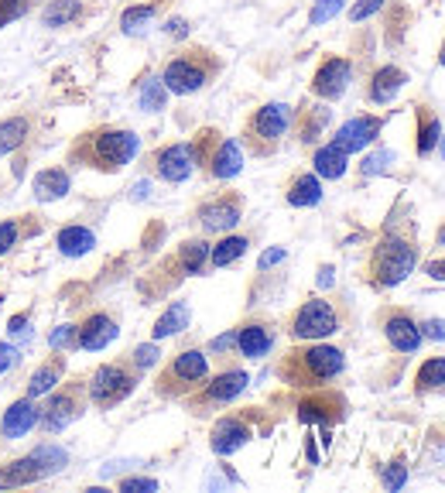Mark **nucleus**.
<instances>
[{
    "instance_id": "obj_1",
    "label": "nucleus",
    "mask_w": 445,
    "mask_h": 493,
    "mask_svg": "<svg viewBox=\"0 0 445 493\" xmlns=\"http://www.w3.org/2000/svg\"><path fill=\"white\" fill-rule=\"evenodd\" d=\"M343 367H347L343 350L315 340L309 346L291 350L288 357L281 360V377L288 380L291 387H322L326 380L339 377Z\"/></svg>"
},
{
    "instance_id": "obj_41",
    "label": "nucleus",
    "mask_w": 445,
    "mask_h": 493,
    "mask_svg": "<svg viewBox=\"0 0 445 493\" xmlns=\"http://www.w3.org/2000/svg\"><path fill=\"white\" fill-rule=\"evenodd\" d=\"M7 336L11 340H31V316L28 312H21V316H11V323H7Z\"/></svg>"
},
{
    "instance_id": "obj_24",
    "label": "nucleus",
    "mask_w": 445,
    "mask_h": 493,
    "mask_svg": "<svg viewBox=\"0 0 445 493\" xmlns=\"http://www.w3.org/2000/svg\"><path fill=\"white\" fill-rule=\"evenodd\" d=\"M405 82L407 76L398 65H384V69H377L373 79H370V99H373V103H390L394 96L401 93Z\"/></svg>"
},
{
    "instance_id": "obj_25",
    "label": "nucleus",
    "mask_w": 445,
    "mask_h": 493,
    "mask_svg": "<svg viewBox=\"0 0 445 493\" xmlns=\"http://www.w3.org/2000/svg\"><path fill=\"white\" fill-rule=\"evenodd\" d=\"M56 246L65 257H82V254H90L97 246V237H93V229L86 227H62L56 237Z\"/></svg>"
},
{
    "instance_id": "obj_21",
    "label": "nucleus",
    "mask_w": 445,
    "mask_h": 493,
    "mask_svg": "<svg viewBox=\"0 0 445 493\" xmlns=\"http://www.w3.org/2000/svg\"><path fill=\"white\" fill-rule=\"evenodd\" d=\"M35 199L39 203H56V199H62V195H69V189H73V178H69V169H62V165H56V169H45L35 175Z\"/></svg>"
},
{
    "instance_id": "obj_7",
    "label": "nucleus",
    "mask_w": 445,
    "mask_h": 493,
    "mask_svg": "<svg viewBox=\"0 0 445 493\" xmlns=\"http://www.w3.org/2000/svg\"><path fill=\"white\" fill-rule=\"evenodd\" d=\"M202 52H193V56H178L172 58L168 65H165V90L175 96H189L195 90H202L206 82H210V69H206V62H202Z\"/></svg>"
},
{
    "instance_id": "obj_16",
    "label": "nucleus",
    "mask_w": 445,
    "mask_h": 493,
    "mask_svg": "<svg viewBox=\"0 0 445 493\" xmlns=\"http://www.w3.org/2000/svg\"><path fill=\"white\" fill-rule=\"evenodd\" d=\"M116 336H120V329H116L114 319L107 312H93L86 323L79 325V350L97 353V350H107Z\"/></svg>"
},
{
    "instance_id": "obj_33",
    "label": "nucleus",
    "mask_w": 445,
    "mask_h": 493,
    "mask_svg": "<svg viewBox=\"0 0 445 493\" xmlns=\"http://www.w3.org/2000/svg\"><path fill=\"white\" fill-rule=\"evenodd\" d=\"M79 11H82V4H79V0H52V4L41 11V21H45L48 28H62V24L76 21Z\"/></svg>"
},
{
    "instance_id": "obj_30",
    "label": "nucleus",
    "mask_w": 445,
    "mask_h": 493,
    "mask_svg": "<svg viewBox=\"0 0 445 493\" xmlns=\"http://www.w3.org/2000/svg\"><path fill=\"white\" fill-rule=\"evenodd\" d=\"M206 261H210V244L206 240H185L178 246V267L185 274H202Z\"/></svg>"
},
{
    "instance_id": "obj_47",
    "label": "nucleus",
    "mask_w": 445,
    "mask_h": 493,
    "mask_svg": "<svg viewBox=\"0 0 445 493\" xmlns=\"http://www.w3.org/2000/svg\"><path fill=\"white\" fill-rule=\"evenodd\" d=\"M394 161V151H377L370 154L367 161H364V175H377V171H384Z\"/></svg>"
},
{
    "instance_id": "obj_23",
    "label": "nucleus",
    "mask_w": 445,
    "mask_h": 493,
    "mask_svg": "<svg viewBox=\"0 0 445 493\" xmlns=\"http://www.w3.org/2000/svg\"><path fill=\"white\" fill-rule=\"evenodd\" d=\"M288 206L295 209H309V206H319V199H322V182H319V175L315 171H305V175H295L288 186Z\"/></svg>"
},
{
    "instance_id": "obj_53",
    "label": "nucleus",
    "mask_w": 445,
    "mask_h": 493,
    "mask_svg": "<svg viewBox=\"0 0 445 493\" xmlns=\"http://www.w3.org/2000/svg\"><path fill=\"white\" fill-rule=\"evenodd\" d=\"M165 31H168L172 39H185V35H189V24H185L182 18H172L168 24H165Z\"/></svg>"
},
{
    "instance_id": "obj_31",
    "label": "nucleus",
    "mask_w": 445,
    "mask_h": 493,
    "mask_svg": "<svg viewBox=\"0 0 445 493\" xmlns=\"http://www.w3.org/2000/svg\"><path fill=\"white\" fill-rule=\"evenodd\" d=\"M24 137H28V117H7L0 124V158L11 154L14 148H21Z\"/></svg>"
},
{
    "instance_id": "obj_38",
    "label": "nucleus",
    "mask_w": 445,
    "mask_h": 493,
    "mask_svg": "<svg viewBox=\"0 0 445 493\" xmlns=\"http://www.w3.org/2000/svg\"><path fill=\"white\" fill-rule=\"evenodd\" d=\"M48 342H52V350H76L79 346V325H58V329H52Z\"/></svg>"
},
{
    "instance_id": "obj_51",
    "label": "nucleus",
    "mask_w": 445,
    "mask_h": 493,
    "mask_svg": "<svg viewBox=\"0 0 445 493\" xmlns=\"http://www.w3.org/2000/svg\"><path fill=\"white\" fill-rule=\"evenodd\" d=\"M230 346H236V333H223V336H216L213 342H210V350H213V353H227V350H230Z\"/></svg>"
},
{
    "instance_id": "obj_36",
    "label": "nucleus",
    "mask_w": 445,
    "mask_h": 493,
    "mask_svg": "<svg viewBox=\"0 0 445 493\" xmlns=\"http://www.w3.org/2000/svg\"><path fill=\"white\" fill-rule=\"evenodd\" d=\"M158 14V4H141V7H127L124 14H120V28L127 31V35H134V31H141L148 21Z\"/></svg>"
},
{
    "instance_id": "obj_46",
    "label": "nucleus",
    "mask_w": 445,
    "mask_h": 493,
    "mask_svg": "<svg viewBox=\"0 0 445 493\" xmlns=\"http://www.w3.org/2000/svg\"><path fill=\"white\" fill-rule=\"evenodd\" d=\"M28 11V0H0V24L21 18Z\"/></svg>"
},
{
    "instance_id": "obj_48",
    "label": "nucleus",
    "mask_w": 445,
    "mask_h": 493,
    "mask_svg": "<svg viewBox=\"0 0 445 493\" xmlns=\"http://www.w3.org/2000/svg\"><path fill=\"white\" fill-rule=\"evenodd\" d=\"M14 363H18V346H11V342H0V374H7Z\"/></svg>"
},
{
    "instance_id": "obj_5",
    "label": "nucleus",
    "mask_w": 445,
    "mask_h": 493,
    "mask_svg": "<svg viewBox=\"0 0 445 493\" xmlns=\"http://www.w3.org/2000/svg\"><path fill=\"white\" fill-rule=\"evenodd\" d=\"M288 333L302 342L326 340V336H332V333H339V316H336L332 302H326V298H309V302L291 316Z\"/></svg>"
},
{
    "instance_id": "obj_29",
    "label": "nucleus",
    "mask_w": 445,
    "mask_h": 493,
    "mask_svg": "<svg viewBox=\"0 0 445 493\" xmlns=\"http://www.w3.org/2000/svg\"><path fill=\"white\" fill-rule=\"evenodd\" d=\"M247 237H223L216 246H210V264L213 267H230L233 261H240L247 254Z\"/></svg>"
},
{
    "instance_id": "obj_13",
    "label": "nucleus",
    "mask_w": 445,
    "mask_h": 493,
    "mask_svg": "<svg viewBox=\"0 0 445 493\" xmlns=\"http://www.w3.org/2000/svg\"><path fill=\"white\" fill-rule=\"evenodd\" d=\"M377 134H381V117H353V120H347V124L336 131L332 144L343 148L347 154H356L364 151L367 144H373Z\"/></svg>"
},
{
    "instance_id": "obj_27",
    "label": "nucleus",
    "mask_w": 445,
    "mask_h": 493,
    "mask_svg": "<svg viewBox=\"0 0 445 493\" xmlns=\"http://www.w3.org/2000/svg\"><path fill=\"white\" fill-rule=\"evenodd\" d=\"M189 319H193L189 305H185V302H172L168 308H165V316H161V319L155 323V329H151V336H155V340L175 336V333H182V329L189 325Z\"/></svg>"
},
{
    "instance_id": "obj_43",
    "label": "nucleus",
    "mask_w": 445,
    "mask_h": 493,
    "mask_svg": "<svg viewBox=\"0 0 445 493\" xmlns=\"http://www.w3.org/2000/svg\"><path fill=\"white\" fill-rule=\"evenodd\" d=\"M158 357H161V353H158L155 342H144V346H137L134 350V367L137 370H148V367H155L158 363Z\"/></svg>"
},
{
    "instance_id": "obj_22",
    "label": "nucleus",
    "mask_w": 445,
    "mask_h": 493,
    "mask_svg": "<svg viewBox=\"0 0 445 493\" xmlns=\"http://www.w3.org/2000/svg\"><path fill=\"white\" fill-rule=\"evenodd\" d=\"M244 171V151H240V144L227 137V141H219V148L210 154V175L213 178H233V175H240Z\"/></svg>"
},
{
    "instance_id": "obj_12",
    "label": "nucleus",
    "mask_w": 445,
    "mask_h": 493,
    "mask_svg": "<svg viewBox=\"0 0 445 493\" xmlns=\"http://www.w3.org/2000/svg\"><path fill=\"white\" fill-rule=\"evenodd\" d=\"M349 79H353V65L347 58H326L319 65V73L312 79V93L322 96V99H339L347 93Z\"/></svg>"
},
{
    "instance_id": "obj_35",
    "label": "nucleus",
    "mask_w": 445,
    "mask_h": 493,
    "mask_svg": "<svg viewBox=\"0 0 445 493\" xmlns=\"http://www.w3.org/2000/svg\"><path fill=\"white\" fill-rule=\"evenodd\" d=\"M165 99H168V90H165V82H161V79H148V82L141 86V96H137L141 110H148V114L165 110Z\"/></svg>"
},
{
    "instance_id": "obj_17",
    "label": "nucleus",
    "mask_w": 445,
    "mask_h": 493,
    "mask_svg": "<svg viewBox=\"0 0 445 493\" xmlns=\"http://www.w3.org/2000/svg\"><path fill=\"white\" fill-rule=\"evenodd\" d=\"M35 425H39V408H35V401L21 398L4 411V418H0V436L21 438V436H28Z\"/></svg>"
},
{
    "instance_id": "obj_4",
    "label": "nucleus",
    "mask_w": 445,
    "mask_h": 493,
    "mask_svg": "<svg viewBox=\"0 0 445 493\" xmlns=\"http://www.w3.org/2000/svg\"><path fill=\"white\" fill-rule=\"evenodd\" d=\"M206 377H210V360H206V353H202V350H185V353H178V357L168 363V370L161 374V380H158V394H165V398L189 394V391L199 387Z\"/></svg>"
},
{
    "instance_id": "obj_8",
    "label": "nucleus",
    "mask_w": 445,
    "mask_h": 493,
    "mask_svg": "<svg viewBox=\"0 0 445 493\" xmlns=\"http://www.w3.org/2000/svg\"><path fill=\"white\" fill-rule=\"evenodd\" d=\"M288 124H291L288 103H268V107H261V110L251 117V137L257 141L261 151H268V148H274V144L285 137Z\"/></svg>"
},
{
    "instance_id": "obj_32",
    "label": "nucleus",
    "mask_w": 445,
    "mask_h": 493,
    "mask_svg": "<svg viewBox=\"0 0 445 493\" xmlns=\"http://www.w3.org/2000/svg\"><path fill=\"white\" fill-rule=\"evenodd\" d=\"M336 401L343 398H312V401H302L298 404V421H305V425H329V421H336L339 415H329V404H336Z\"/></svg>"
},
{
    "instance_id": "obj_44",
    "label": "nucleus",
    "mask_w": 445,
    "mask_h": 493,
    "mask_svg": "<svg viewBox=\"0 0 445 493\" xmlns=\"http://www.w3.org/2000/svg\"><path fill=\"white\" fill-rule=\"evenodd\" d=\"M384 7V0H356L353 7H349V21H367L370 14H377Z\"/></svg>"
},
{
    "instance_id": "obj_11",
    "label": "nucleus",
    "mask_w": 445,
    "mask_h": 493,
    "mask_svg": "<svg viewBox=\"0 0 445 493\" xmlns=\"http://www.w3.org/2000/svg\"><path fill=\"white\" fill-rule=\"evenodd\" d=\"M79 415H82V404H79L76 391H48V401L39 411V421L45 432H62Z\"/></svg>"
},
{
    "instance_id": "obj_54",
    "label": "nucleus",
    "mask_w": 445,
    "mask_h": 493,
    "mask_svg": "<svg viewBox=\"0 0 445 493\" xmlns=\"http://www.w3.org/2000/svg\"><path fill=\"white\" fill-rule=\"evenodd\" d=\"M425 274L432 278V281H445V261H432V264H425Z\"/></svg>"
},
{
    "instance_id": "obj_49",
    "label": "nucleus",
    "mask_w": 445,
    "mask_h": 493,
    "mask_svg": "<svg viewBox=\"0 0 445 493\" xmlns=\"http://www.w3.org/2000/svg\"><path fill=\"white\" fill-rule=\"evenodd\" d=\"M120 490H127V493H134V490H158V483L155 480H144V476H134V480H124L120 483Z\"/></svg>"
},
{
    "instance_id": "obj_20",
    "label": "nucleus",
    "mask_w": 445,
    "mask_h": 493,
    "mask_svg": "<svg viewBox=\"0 0 445 493\" xmlns=\"http://www.w3.org/2000/svg\"><path fill=\"white\" fill-rule=\"evenodd\" d=\"M247 384H251V377H247L244 370H223L219 377H213L206 384V394H202V398L210 401V404H227V401L240 398V394L247 391Z\"/></svg>"
},
{
    "instance_id": "obj_2",
    "label": "nucleus",
    "mask_w": 445,
    "mask_h": 493,
    "mask_svg": "<svg viewBox=\"0 0 445 493\" xmlns=\"http://www.w3.org/2000/svg\"><path fill=\"white\" fill-rule=\"evenodd\" d=\"M137 148H141V141H137L134 131H114V127H107V131L86 134V137L79 141L76 161L99 171H120L127 161H134Z\"/></svg>"
},
{
    "instance_id": "obj_52",
    "label": "nucleus",
    "mask_w": 445,
    "mask_h": 493,
    "mask_svg": "<svg viewBox=\"0 0 445 493\" xmlns=\"http://www.w3.org/2000/svg\"><path fill=\"white\" fill-rule=\"evenodd\" d=\"M285 261V250L281 246H274V250H268V254H261V271H268V267H274V264H281Z\"/></svg>"
},
{
    "instance_id": "obj_9",
    "label": "nucleus",
    "mask_w": 445,
    "mask_h": 493,
    "mask_svg": "<svg viewBox=\"0 0 445 493\" xmlns=\"http://www.w3.org/2000/svg\"><path fill=\"white\" fill-rule=\"evenodd\" d=\"M240 216H244V199L236 192H227V195H219L199 209V223L206 233H230L240 223Z\"/></svg>"
},
{
    "instance_id": "obj_6",
    "label": "nucleus",
    "mask_w": 445,
    "mask_h": 493,
    "mask_svg": "<svg viewBox=\"0 0 445 493\" xmlns=\"http://www.w3.org/2000/svg\"><path fill=\"white\" fill-rule=\"evenodd\" d=\"M134 384L137 377L131 370H124L120 363H103L90 377V398H93L97 408H116L120 401L134 394Z\"/></svg>"
},
{
    "instance_id": "obj_28",
    "label": "nucleus",
    "mask_w": 445,
    "mask_h": 493,
    "mask_svg": "<svg viewBox=\"0 0 445 493\" xmlns=\"http://www.w3.org/2000/svg\"><path fill=\"white\" fill-rule=\"evenodd\" d=\"M58 380H62V360L41 363L39 370L31 374V380H28V398H41V394L56 391Z\"/></svg>"
},
{
    "instance_id": "obj_3",
    "label": "nucleus",
    "mask_w": 445,
    "mask_h": 493,
    "mask_svg": "<svg viewBox=\"0 0 445 493\" xmlns=\"http://www.w3.org/2000/svg\"><path fill=\"white\" fill-rule=\"evenodd\" d=\"M415 264H418L415 246L407 244V240L388 237V240H381V244H377L373 257H370V281H373L377 288L401 285L407 274L415 271Z\"/></svg>"
},
{
    "instance_id": "obj_15",
    "label": "nucleus",
    "mask_w": 445,
    "mask_h": 493,
    "mask_svg": "<svg viewBox=\"0 0 445 493\" xmlns=\"http://www.w3.org/2000/svg\"><path fill=\"white\" fill-rule=\"evenodd\" d=\"M384 336L398 353H415L422 346V325L415 323L407 312H390L384 319Z\"/></svg>"
},
{
    "instance_id": "obj_42",
    "label": "nucleus",
    "mask_w": 445,
    "mask_h": 493,
    "mask_svg": "<svg viewBox=\"0 0 445 493\" xmlns=\"http://www.w3.org/2000/svg\"><path fill=\"white\" fill-rule=\"evenodd\" d=\"M326 124H329V110L315 107V114H309V120H305V127H302V141H315V134L322 131Z\"/></svg>"
},
{
    "instance_id": "obj_55",
    "label": "nucleus",
    "mask_w": 445,
    "mask_h": 493,
    "mask_svg": "<svg viewBox=\"0 0 445 493\" xmlns=\"http://www.w3.org/2000/svg\"><path fill=\"white\" fill-rule=\"evenodd\" d=\"M319 285H322V288L332 285V267H322V271H319Z\"/></svg>"
},
{
    "instance_id": "obj_50",
    "label": "nucleus",
    "mask_w": 445,
    "mask_h": 493,
    "mask_svg": "<svg viewBox=\"0 0 445 493\" xmlns=\"http://www.w3.org/2000/svg\"><path fill=\"white\" fill-rule=\"evenodd\" d=\"M425 333L422 336H428V340H439V342H445V323L442 319H428L425 325H422Z\"/></svg>"
},
{
    "instance_id": "obj_40",
    "label": "nucleus",
    "mask_w": 445,
    "mask_h": 493,
    "mask_svg": "<svg viewBox=\"0 0 445 493\" xmlns=\"http://www.w3.org/2000/svg\"><path fill=\"white\" fill-rule=\"evenodd\" d=\"M339 11H343V0H319V4L312 7L309 21H312V24H326V21L336 18Z\"/></svg>"
},
{
    "instance_id": "obj_34",
    "label": "nucleus",
    "mask_w": 445,
    "mask_h": 493,
    "mask_svg": "<svg viewBox=\"0 0 445 493\" xmlns=\"http://www.w3.org/2000/svg\"><path fill=\"white\" fill-rule=\"evenodd\" d=\"M422 127H418V154L428 158V154L435 151V144L442 141V124H439V117H432L422 110Z\"/></svg>"
},
{
    "instance_id": "obj_56",
    "label": "nucleus",
    "mask_w": 445,
    "mask_h": 493,
    "mask_svg": "<svg viewBox=\"0 0 445 493\" xmlns=\"http://www.w3.org/2000/svg\"><path fill=\"white\" fill-rule=\"evenodd\" d=\"M439 244H442V246H445V227H442V229H439Z\"/></svg>"
},
{
    "instance_id": "obj_18",
    "label": "nucleus",
    "mask_w": 445,
    "mask_h": 493,
    "mask_svg": "<svg viewBox=\"0 0 445 493\" xmlns=\"http://www.w3.org/2000/svg\"><path fill=\"white\" fill-rule=\"evenodd\" d=\"M274 346V329L264 323H247L236 329V350L244 353V357H251V360H261V357H268Z\"/></svg>"
},
{
    "instance_id": "obj_37",
    "label": "nucleus",
    "mask_w": 445,
    "mask_h": 493,
    "mask_svg": "<svg viewBox=\"0 0 445 493\" xmlns=\"http://www.w3.org/2000/svg\"><path fill=\"white\" fill-rule=\"evenodd\" d=\"M418 391H432V387H442L445 384V357H435V360H425L422 370H418Z\"/></svg>"
},
{
    "instance_id": "obj_26",
    "label": "nucleus",
    "mask_w": 445,
    "mask_h": 493,
    "mask_svg": "<svg viewBox=\"0 0 445 493\" xmlns=\"http://www.w3.org/2000/svg\"><path fill=\"white\" fill-rule=\"evenodd\" d=\"M312 165H315V175H319V178H343L349 169V154L343 151V148H336V144H326V148L315 151Z\"/></svg>"
},
{
    "instance_id": "obj_14",
    "label": "nucleus",
    "mask_w": 445,
    "mask_h": 493,
    "mask_svg": "<svg viewBox=\"0 0 445 493\" xmlns=\"http://www.w3.org/2000/svg\"><path fill=\"white\" fill-rule=\"evenodd\" d=\"M251 442V425L240 418H219L210 436V449L216 455H233L236 449H244Z\"/></svg>"
},
{
    "instance_id": "obj_19",
    "label": "nucleus",
    "mask_w": 445,
    "mask_h": 493,
    "mask_svg": "<svg viewBox=\"0 0 445 493\" xmlns=\"http://www.w3.org/2000/svg\"><path fill=\"white\" fill-rule=\"evenodd\" d=\"M41 476H48V470L41 466V459L35 453L14 459L7 466H0V490H11V487H24V483H35Z\"/></svg>"
},
{
    "instance_id": "obj_45",
    "label": "nucleus",
    "mask_w": 445,
    "mask_h": 493,
    "mask_svg": "<svg viewBox=\"0 0 445 493\" xmlns=\"http://www.w3.org/2000/svg\"><path fill=\"white\" fill-rule=\"evenodd\" d=\"M405 480H407V466H405V463H390L388 470H384V487H388V490L405 487Z\"/></svg>"
},
{
    "instance_id": "obj_10",
    "label": "nucleus",
    "mask_w": 445,
    "mask_h": 493,
    "mask_svg": "<svg viewBox=\"0 0 445 493\" xmlns=\"http://www.w3.org/2000/svg\"><path fill=\"white\" fill-rule=\"evenodd\" d=\"M195 161H199L195 144H168V148H161L155 154V171L165 182L178 186V182H185L195 171Z\"/></svg>"
},
{
    "instance_id": "obj_58",
    "label": "nucleus",
    "mask_w": 445,
    "mask_h": 493,
    "mask_svg": "<svg viewBox=\"0 0 445 493\" xmlns=\"http://www.w3.org/2000/svg\"><path fill=\"white\" fill-rule=\"evenodd\" d=\"M442 154H445V141H442Z\"/></svg>"
},
{
    "instance_id": "obj_39",
    "label": "nucleus",
    "mask_w": 445,
    "mask_h": 493,
    "mask_svg": "<svg viewBox=\"0 0 445 493\" xmlns=\"http://www.w3.org/2000/svg\"><path fill=\"white\" fill-rule=\"evenodd\" d=\"M21 237H28V233L21 229V220H4V223H0V257L18 244Z\"/></svg>"
},
{
    "instance_id": "obj_57",
    "label": "nucleus",
    "mask_w": 445,
    "mask_h": 493,
    "mask_svg": "<svg viewBox=\"0 0 445 493\" xmlns=\"http://www.w3.org/2000/svg\"><path fill=\"white\" fill-rule=\"evenodd\" d=\"M439 62H442V65H445V48H442V58H439Z\"/></svg>"
}]
</instances>
